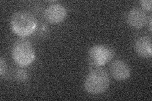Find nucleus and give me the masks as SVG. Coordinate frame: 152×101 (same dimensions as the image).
<instances>
[{"label":"nucleus","instance_id":"obj_1","mask_svg":"<svg viewBox=\"0 0 152 101\" xmlns=\"http://www.w3.org/2000/svg\"><path fill=\"white\" fill-rule=\"evenodd\" d=\"M11 29L20 37H27L35 32L37 27L36 18L31 13L21 11L14 13L10 20Z\"/></svg>","mask_w":152,"mask_h":101},{"label":"nucleus","instance_id":"obj_2","mask_svg":"<svg viewBox=\"0 0 152 101\" xmlns=\"http://www.w3.org/2000/svg\"><path fill=\"white\" fill-rule=\"evenodd\" d=\"M110 85V78L107 72L103 69H96L90 72L86 78L84 87L92 95L101 94L106 92Z\"/></svg>","mask_w":152,"mask_h":101},{"label":"nucleus","instance_id":"obj_3","mask_svg":"<svg viewBox=\"0 0 152 101\" xmlns=\"http://www.w3.org/2000/svg\"><path fill=\"white\" fill-rule=\"evenodd\" d=\"M12 55L14 61L22 67L31 65L36 57L35 51L32 44L24 39L18 40L14 43Z\"/></svg>","mask_w":152,"mask_h":101},{"label":"nucleus","instance_id":"obj_4","mask_svg":"<svg viewBox=\"0 0 152 101\" xmlns=\"http://www.w3.org/2000/svg\"><path fill=\"white\" fill-rule=\"evenodd\" d=\"M114 56L113 51L108 46L98 44L90 48L88 53L89 61L91 65L102 66L110 61Z\"/></svg>","mask_w":152,"mask_h":101},{"label":"nucleus","instance_id":"obj_5","mask_svg":"<svg viewBox=\"0 0 152 101\" xmlns=\"http://www.w3.org/2000/svg\"><path fill=\"white\" fill-rule=\"evenodd\" d=\"M67 15L65 7L60 3L51 4L45 12L46 20L51 23H58L64 20Z\"/></svg>","mask_w":152,"mask_h":101},{"label":"nucleus","instance_id":"obj_6","mask_svg":"<svg viewBox=\"0 0 152 101\" xmlns=\"http://www.w3.org/2000/svg\"><path fill=\"white\" fill-rule=\"evenodd\" d=\"M112 77L118 81H123L129 78L131 70L126 62L121 60L114 61L110 67Z\"/></svg>","mask_w":152,"mask_h":101},{"label":"nucleus","instance_id":"obj_7","mask_svg":"<svg viewBox=\"0 0 152 101\" xmlns=\"http://www.w3.org/2000/svg\"><path fill=\"white\" fill-rule=\"evenodd\" d=\"M148 17L144 10L140 8H133L129 12L127 20L129 25L135 28L143 27L147 22Z\"/></svg>","mask_w":152,"mask_h":101},{"label":"nucleus","instance_id":"obj_8","mask_svg":"<svg viewBox=\"0 0 152 101\" xmlns=\"http://www.w3.org/2000/svg\"><path fill=\"white\" fill-rule=\"evenodd\" d=\"M135 50L139 56L144 58H148L152 56L151 39L148 36H142L135 42Z\"/></svg>","mask_w":152,"mask_h":101},{"label":"nucleus","instance_id":"obj_9","mask_svg":"<svg viewBox=\"0 0 152 101\" xmlns=\"http://www.w3.org/2000/svg\"><path fill=\"white\" fill-rule=\"evenodd\" d=\"M16 78L19 81H24L27 80L28 77L27 73L23 70H18L15 73Z\"/></svg>","mask_w":152,"mask_h":101},{"label":"nucleus","instance_id":"obj_10","mask_svg":"<svg viewBox=\"0 0 152 101\" xmlns=\"http://www.w3.org/2000/svg\"><path fill=\"white\" fill-rule=\"evenodd\" d=\"M7 71V66L6 61H4L3 57L0 58V76L3 78L6 75Z\"/></svg>","mask_w":152,"mask_h":101},{"label":"nucleus","instance_id":"obj_11","mask_svg":"<svg viewBox=\"0 0 152 101\" xmlns=\"http://www.w3.org/2000/svg\"><path fill=\"white\" fill-rule=\"evenodd\" d=\"M140 3L142 9H145L146 11H149V12L151 11V9H152L151 0H141V1H140Z\"/></svg>","mask_w":152,"mask_h":101},{"label":"nucleus","instance_id":"obj_12","mask_svg":"<svg viewBox=\"0 0 152 101\" xmlns=\"http://www.w3.org/2000/svg\"><path fill=\"white\" fill-rule=\"evenodd\" d=\"M151 17H150L149 19V27H150V31H151Z\"/></svg>","mask_w":152,"mask_h":101}]
</instances>
